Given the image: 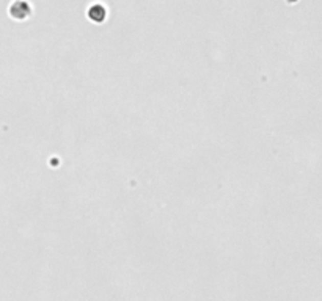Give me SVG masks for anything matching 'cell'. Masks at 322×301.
Instances as JSON below:
<instances>
[{"mask_svg":"<svg viewBox=\"0 0 322 301\" xmlns=\"http://www.w3.org/2000/svg\"><path fill=\"white\" fill-rule=\"evenodd\" d=\"M30 5L26 2V0H17V2L11 7V14L17 19H26L27 16H30Z\"/></svg>","mask_w":322,"mask_h":301,"instance_id":"obj_1","label":"cell"},{"mask_svg":"<svg viewBox=\"0 0 322 301\" xmlns=\"http://www.w3.org/2000/svg\"><path fill=\"white\" fill-rule=\"evenodd\" d=\"M105 8L102 7V5H98V4H95V5H91L90 7V10H88V17L93 20V22H96V24H101L102 20L105 19Z\"/></svg>","mask_w":322,"mask_h":301,"instance_id":"obj_2","label":"cell"}]
</instances>
